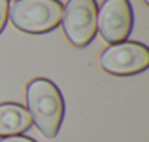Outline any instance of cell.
<instances>
[{"label":"cell","instance_id":"1","mask_svg":"<svg viewBox=\"0 0 149 142\" xmlns=\"http://www.w3.org/2000/svg\"><path fill=\"white\" fill-rule=\"evenodd\" d=\"M26 104L40 132L45 138H54L64 116V100L60 90L48 79H34L26 85Z\"/></svg>","mask_w":149,"mask_h":142},{"label":"cell","instance_id":"2","mask_svg":"<svg viewBox=\"0 0 149 142\" xmlns=\"http://www.w3.org/2000/svg\"><path fill=\"white\" fill-rule=\"evenodd\" d=\"M63 16L60 0H15L9 18L15 28L28 34H45L58 27Z\"/></svg>","mask_w":149,"mask_h":142},{"label":"cell","instance_id":"3","mask_svg":"<svg viewBox=\"0 0 149 142\" xmlns=\"http://www.w3.org/2000/svg\"><path fill=\"white\" fill-rule=\"evenodd\" d=\"M98 5L95 0H69L63 8L64 35L74 47H86L97 34Z\"/></svg>","mask_w":149,"mask_h":142},{"label":"cell","instance_id":"4","mask_svg":"<svg viewBox=\"0 0 149 142\" xmlns=\"http://www.w3.org/2000/svg\"><path fill=\"white\" fill-rule=\"evenodd\" d=\"M98 64L111 75H134L149 66V50L140 43L121 41L107 47L100 54Z\"/></svg>","mask_w":149,"mask_h":142},{"label":"cell","instance_id":"5","mask_svg":"<svg viewBox=\"0 0 149 142\" xmlns=\"http://www.w3.org/2000/svg\"><path fill=\"white\" fill-rule=\"evenodd\" d=\"M133 28V9L129 0H104L97 15V29L104 41H126Z\"/></svg>","mask_w":149,"mask_h":142},{"label":"cell","instance_id":"6","mask_svg":"<svg viewBox=\"0 0 149 142\" xmlns=\"http://www.w3.org/2000/svg\"><path fill=\"white\" fill-rule=\"evenodd\" d=\"M32 125L29 111L15 103L0 106V136H13L28 130Z\"/></svg>","mask_w":149,"mask_h":142},{"label":"cell","instance_id":"7","mask_svg":"<svg viewBox=\"0 0 149 142\" xmlns=\"http://www.w3.org/2000/svg\"><path fill=\"white\" fill-rule=\"evenodd\" d=\"M9 0H0V34L5 29L9 18Z\"/></svg>","mask_w":149,"mask_h":142},{"label":"cell","instance_id":"8","mask_svg":"<svg viewBox=\"0 0 149 142\" xmlns=\"http://www.w3.org/2000/svg\"><path fill=\"white\" fill-rule=\"evenodd\" d=\"M0 142H35V141L26 136H6L0 139Z\"/></svg>","mask_w":149,"mask_h":142},{"label":"cell","instance_id":"9","mask_svg":"<svg viewBox=\"0 0 149 142\" xmlns=\"http://www.w3.org/2000/svg\"><path fill=\"white\" fill-rule=\"evenodd\" d=\"M143 3L145 5H149V0H143Z\"/></svg>","mask_w":149,"mask_h":142}]
</instances>
